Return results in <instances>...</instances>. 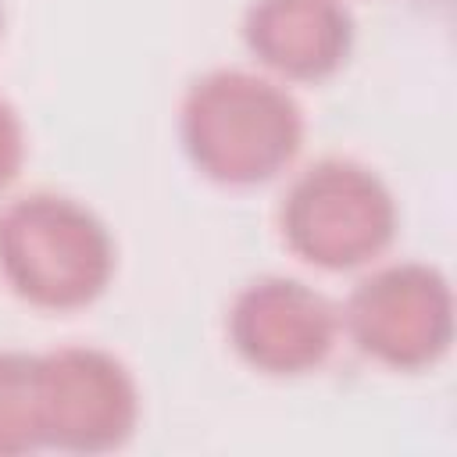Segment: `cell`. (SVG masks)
I'll return each mask as SVG.
<instances>
[{"label":"cell","instance_id":"obj_1","mask_svg":"<svg viewBox=\"0 0 457 457\" xmlns=\"http://www.w3.org/2000/svg\"><path fill=\"white\" fill-rule=\"evenodd\" d=\"M296 100L253 71L204 75L182 107V139L196 168L228 186H253L282 171L300 150Z\"/></svg>","mask_w":457,"mask_h":457},{"label":"cell","instance_id":"obj_2","mask_svg":"<svg viewBox=\"0 0 457 457\" xmlns=\"http://www.w3.org/2000/svg\"><path fill=\"white\" fill-rule=\"evenodd\" d=\"M114 246L82 204L29 193L0 211V271L11 289L39 307H82L111 278Z\"/></svg>","mask_w":457,"mask_h":457},{"label":"cell","instance_id":"obj_3","mask_svg":"<svg viewBox=\"0 0 457 457\" xmlns=\"http://www.w3.org/2000/svg\"><path fill=\"white\" fill-rule=\"evenodd\" d=\"M396 207L375 171L353 161H318L286 193L282 232L318 268L371 261L393 236Z\"/></svg>","mask_w":457,"mask_h":457},{"label":"cell","instance_id":"obj_4","mask_svg":"<svg viewBox=\"0 0 457 457\" xmlns=\"http://www.w3.org/2000/svg\"><path fill=\"white\" fill-rule=\"evenodd\" d=\"M36 407L43 443L96 453L132 436L139 393L118 357L93 346H64L36 357Z\"/></svg>","mask_w":457,"mask_h":457},{"label":"cell","instance_id":"obj_5","mask_svg":"<svg viewBox=\"0 0 457 457\" xmlns=\"http://www.w3.org/2000/svg\"><path fill=\"white\" fill-rule=\"evenodd\" d=\"M353 343L393 368H425L446 353L453 303L446 278L428 264H389L368 275L343 314Z\"/></svg>","mask_w":457,"mask_h":457},{"label":"cell","instance_id":"obj_6","mask_svg":"<svg viewBox=\"0 0 457 457\" xmlns=\"http://www.w3.org/2000/svg\"><path fill=\"white\" fill-rule=\"evenodd\" d=\"M336 332V307L296 278L250 282L228 311L232 346L268 375H300L318 368L328 357Z\"/></svg>","mask_w":457,"mask_h":457},{"label":"cell","instance_id":"obj_7","mask_svg":"<svg viewBox=\"0 0 457 457\" xmlns=\"http://www.w3.org/2000/svg\"><path fill=\"white\" fill-rule=\"evenodd\" d=\"M243 32L271 71L321 79L343 64L353 25L339 0H253Z\"/></svg>","mask_w":457,"mask_h":457},{"label":"cell","instance_id":"obj_8","mask_svg":"<svg viewBox=\"0 0 457 457\" xmlns=\"http://www.w3.org/2000/svg\"><path fill=\"white\" fill-rule=\"evenodd\" d=\"M43 446L36 407V357L0 353V457Z\"/></svg>","mask_w":457,"mask_h":457},{"label":"cell","instance_id":"obj_9","mask_svg":"<svg viewBox=\"0 0 457 457\" xmlns=\"http://www.w3.org/2000/svg\"><path fill=\"white\" fill-rule=\"evenodd\" d=\"M21 157H25V132H21V121H18L14 107L0 96V189L18 175Z\"/></svg>","mask_w":457,"mask_h":457}]
</instances>
